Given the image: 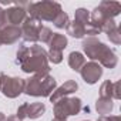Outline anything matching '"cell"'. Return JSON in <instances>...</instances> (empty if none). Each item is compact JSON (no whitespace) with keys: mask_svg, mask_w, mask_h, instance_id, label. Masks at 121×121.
Wrapping results in <instances>:
<instances>
[{"mask_svg":"<svg viewBox=\"0 0 121 121\" xmlns=\"http://www.w3.org/2000/svg\"><path fill=\"white\" fill-rule=\"evenodd\" d=\"M16 57L23 73H27V74L50 73L47 51L41 46H37V44L20 46L16 53Z\"/></svg>","mask_w":121,"mask_h":121,"instance_id":"1","label":"cell"},{"mask_svg":"<svg viewBox=\"0 0 121 121\" xmlns=\"http://www.w3.org/2000/svg\"><path fill=\"white\" fill-rule=\"evenodd\" d=\"M83 50L91 61L98 63L101 67L114 69L118 64V57L114 50L104 44L97 37H87L83 40Z\"/></svg>","mask_w":121,"mask_h":121,"instance_id":"2","label":"cell"},{"mask_svg":"<svg viewBox=\"0 0 121 121\" xmlns=\"http://www.w3.org/2000/svg\"><path fill=\"white\" fill-rule=\"evenodd\" d=\"M57 88V81L48 73L34 74L24 84V94L31 97H50L51 93Z\"/></svg>","mask_w":121,"mask_h":121,"instance_id":"3","label":"cell"},{"mask_svg":"<svg viewBox=\"0 0 121 121\" xmlns=\"http://www.w3.org/2000/svg\"><path fill=\"white\" fill-rule=\"evenodd\" d=\"M61 10V4L57 2H51V0L26 4V12L29 13V16L40 22H53Z\"/></svg>","mask_w":121,"mask_h":121,"instance_id":"4","label":"cell"},{"mask_svg":"<svg viewBox=\"0 0 121 121\" xmlns=\"http://www.w3.org/2000/svg\"><path fill=\"white\" fill-rule=\"evenodd\" d=\"M83 110V103L78 97H64L54 103V118L66 120L70 115H77Z\"/></svg>","mask_w":121,"mask_h":121,"instance_id":"5","label":"cell"},{"mask_svg":"<svg viewBox=\"0 0 121 121\" xmlns=\"http://www.w3.org/2000/svg\"><path fill=\"white\" fill-rule=\"evenodd\" d=\"M24 78L10 77L4 73H0V91L7 98H17L24 91Z\"/></svg>","mask_w":121,"mask_h":121,"instance_id":"6","label":"cell"},{"mask_svg":"<svg viewBox=\"0 0 121 121\" xmlns=\"http://www.w3.org/2000/svg\"><path fill=\"white\" fill-rule=\"evenodd\" d=\"M41 29H43V23L40 20L27 16L24 19V22L22 23V27H20L23 40L24 41H31V43L39 41V34H40Z\"/></svg>","mask_w":121,"mask_h":121,"instance_id":"7","label":"cell"},{"mask_svg":"<svg viewBox=\"0 0 121 121\" xmlns=\"http://www.w3.org/2000/svg\"><path fill=\"white\" fill-rule=\"evenodd\" d=\"M80 74L87 84H95L103 76V67L95 61H88L81 67Z\"/></svg>","mask_w":121,"mask_h":121,"instance_id":"8","label":"cell"},{"mask_svg":"<svg viewBox=\"0 0 121 121\" xmlns=\"http://www.w3.org/2000/svg\"><path fill=\"white\" fill-rule=\"evenodd\" d=\"M4 17H6V24L19 26L27 17V12H26V9L20 3H16L12 7H9V9L4 10Z\"/></svg>","mask_w":121,"mask_h":121,"instance_id":"9","label":"cell"},{"mask_svg":"<svg viewBox=\"0 0 121 121\" xmlns=\"http://www.w3.org/2000/svg\"><path fill=\"white\" fill-rule=\"evenodd\" d=\"M77 88H78V84H77L74 80H69V81H66L64 84H61L60 87H57V88L51 93V95H50L48 98H50L51 103H56V101H58L60 98H64V97H67L69 94H73L74 91H77Z\"/></svg>","mask_w":121,"mask_h":121,"instance_id":"10","label":"cell"},{"mask_svg":"<svg viewBox=\"0 0 121 121\" xmlns=\"http://www.w3.org/2000/svg\"><path fill=\"white\" fill-rule=\"evenodd\" d=\"M22 37V30L19 26H10L6 24L4 27L0 29V39L2 44H13Z\"/></svg>","mask_w":121,"mask_h":121,"instance_id":"11","label":"cell"},{"mask_svg":"<svg viewBox=\"0 0 121 121\" xmlns=\"http://www.w3.org/2000/svg\"><path fill=\"white\" fill-rule=\"evenodd\" d=\"M97 9L100 10V13L105 17V19H114L115 16H118L121 13V4L118 2H101Z\"/></svg>","mask_w":121,"mask_h":121,"instance_id":"12","label":"cell"},{"mask_svg":"<svg viewBox=\"0 0 121 121\" xmlns=\"http://www.w3.org/2000/svg\"><path fill=\"white\" fill-rule=\"evenodd\" d=\"M87 26L88 24H81L76 20L70 22L69 27H67V34H70L74 39H83L84 36H87Z\"/></svg>","mask_w":121,"mask_h":121,"instance_id":"13","label":"cell"},{"mask_svg":"<svg viewBox=\"0 0 121 121\" xmlns=\"http://www.w3.org/2000/svg\"><path fill=\"white\" fill-rule=\"evenodd\" d=\"M84 64H86V57L80 51H71L69 54V66L71 70L80 73V70Z\"/></svg>","mask_w":121,"mask_h":121,"instance_id":"14","label":"cell"},{"mask_svg":"<svg viewBox=\"0 0 121 121\" xmlns=\"http://www.w3.org/2000/svg\"><path fill=\"white\" fill-rule=\"evenodd\" d=\"M50 44V50H57V51H63L67 44H69V40L64 34H60V33H53V37L51 40L48 41Z\"/></svg>","mask_w":121,"mask_h":121,"instance_id":"15","label":"cell"},{"mask_svg":"<svg viewBox=\"0 0 121 121\" xmlns=\"http://www.w3.org/2000/svg\"><path fill=\"white\" fill-rule=\"evenodd\" d=\"M46 111V105L43 103H27V112H26V118L30 120H36L39 117H41Z\"/></svg>","mask_w":121,"mask_h":121,"instance_id":"16","label":"cell"},{"mask_svg":"<svg viewBox=\"0 0 121 121\" xmlns=\"http://www.w3.org/2000/svg\"><path fill=\"white\" fill-rule=\"evenodd\" d=\"M112 108H114V103L111 98H98L95 101V110L101 117L110 114L112 111Z\"/></svg>","mask_w":121,"mask_h":121,"instance_id":"17","label":"cell"},{"mask_svg":"<svg viewBox=\"0 0 121 121\" xmlns=\"http://www.w3.org/2000/svg\"><path fill=\"white\" fill-rule=\"evenodd\" d=\"M53 24H54L57 29H67L69 24H70V17H69V14L61 10V12L57 14V17L53 20Z\"/></svg>","mask_w":121,"mask_h":121,"instance_id":"18","label":"cell"},{"mask_svg":"<svg viewBox=\"0 0 121 121\" xmlns=\"http://www.w3.org/2000/svg\"><path fill=\"white\" fill-rule=\"evenodd\" d=\"M112 90H114V83L110 80L104 81L100 87V98H111L112 100Z\"/></svg>","mask_w":121,"mask_h":121,"instance_id":"19","label":"cell"},{"mask_svg":"<svg viewBox=\"0 0 121 121\" xmlns=\"http://www.w3.org/2000/svg\"><path fill=\"white\" fill-rule=\"evenodd\" d=\"M74 20L81 23V24H88L90 23V12L87 9H83V7L77 9L74 12Z\"/></svg>","mask_w":121,"mask_h":121,"instance_id":"20","label":"cell"},{"mask_svg":"<svg viewBox=\"0 0 121 121\" xmlns=\"http://www.w3.org/2000/svg\"><path fill=\"white\" fill-rule=\"evenodd\" d=\"M47 58L48 61L53 64H60L63 61V51H57V50H50L47 53Z\"/></svg>","mask_w":121,"mask_h":121,"instance_id":"21","label":"cell"},{"mask_svg":"<svg viewBox=\"0 0 121 121\" xmlns=\"http://www.w3.org/2000/svg\"><path fill=\"white\" fill-rule=\"evenodd\" d=\"M51 37H53V31H51V29L43 26V29L40 30V34H39V40H41L43 43H48V41L51 40Z\"/></svg>","mask_w":121,"mask_h":121,"instance_id":"22","label":"cell"},{"mask_svg":"<svg viewBox=\"0 0 121 121\" xmlns=\"http://www.w3.org/2000/svg\"><path fill=\"white\" fill-rule=\"evenodd\" d=\"M107 37L110 39L111 43H114V44H120V43H121V33H120L118 26H117L115 29H112L111 31H108V33H107Z\"/></svg>","mask_w":121,"mask_h":121,"instance_id":"23","label":"cell"},{"mask_svg":"<svg viewBox=\"0 0 121 121\" xmlns=\"http://www.w3.org/2000/svg\"><path fill=\"white\" fill-rule=\"evenodd\" d=\"M26 112H27V103H24V104H22L19 108H17V114H16V117L17 118H20L22 121L26 118Z\"/></svg>","mask_w":121,"mask_h":121,"instance_id":"24","label":"cell"},{"mask_svg":"<svg viewBox=\"0 0 121 121\" xmlns=\"http://www.w3.org/2000/svg\"><path fill=\"white\" fill-rule=\"evenodd\" d=\"M112 98L114 100H120L121 94H120V81L114 83V90H112Z\"/></svg>","mask_w":121,"mask_h":121,"instance_id":"25","label":"cell"},{"mask_svg":"<svg viewBox=\"0 0 121 121\" xmlns=\"http://www.w3.org/2000/svg\"><path fill=\"white\" fill-rule=\"evenodd\" d=\"M97 121H121V117L120 115H110V117L104 115V117H100Z\"/></svg>","mask_w":121,"mask_h":121,"instance_id":"26","label":"cell"},{"mask_svg":"<svg viewBox=\"0 0 121 121\" xmlns=\"http://www.w3.org/2000/svg\"><path fill=\"white\" fill-rule=\"evenodd\" d=\"M6 26V17H4V10L0 6V29Z\"/></svg>","mask_w":121,"mask_h":121,"instance_id":"27","label":"cell"},{"mask_svg":"<svg viewBox=\"0 0 121 121\" xmlns=\"http://www.w3.org/2000/svg\"><path fill=\"white\" fill-rule=\"evenodd\" d=\"M4 121H22V120H20V118H17L16 115H10V117H7Z\"/></svg>","mask_w":121,"mask_h":121,"instance_id":"28","label":"cell"},{"mask_svg":"<svg viewBox=\"0 0 121 121\" xmlns=\"http://www.w3.org/2000/svg\"><path fill=\"white\" fill-rule=\"evenodd\" d=\"M4 120H6V115L3 112H0V121H4Z\"/></svg>","mask_w":121,"mask_h":121,"instance_id":"29","label":"cell"},{"mask_svg":"<svg viewBox=\"0 0 121 121\" xmlns=\"http://www.w3.org/2000/svg\"><path fill=\"white\" fill-rule=\"evenodd\" d=\"M51 121H67V120H58V118H54V120H51Z\"/></svg>","mask_w":121,"mask_h":121,"instance_id":"30","label":"cell"},{"mask_svg":"<svg viewBox=\"0 0 121 121\" xmlns=\"http://www.w3.org/2000/svg\"><path fill=\"white\" fill-rule=\"evenodd\" d=\"M0 46H2V39H0Z\"/></svg>","mask_w":121,"mask_h":121,"instance_id":"31","label":"cell"},{"mask_svg":"<svg viewBox=\"0 0 121 121\" xmlns=\"http://www.w3.org/2000/svg\"><path fill=\"white\" fill-rule=\"evenodd\" d=\"M83 121H87V120H83Z\"/></svg>","mask_w":121,"mask_h":121,"instance_id":"32","label":"cell"}]
</instances>
